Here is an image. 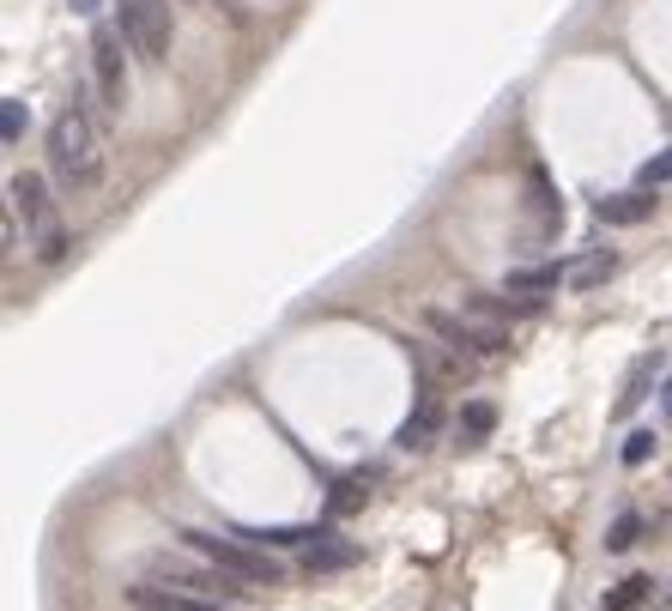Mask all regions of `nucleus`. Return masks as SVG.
I'll use <instances>...</instances> for the list:
<instances>
[{"label": "nucleus", "mask_w": 672, "mask_h": 611, "mask_svg": "<svg viewBox=\"0 0 672 611\" xmlns=\"http://www.w3.org/2000/svg\"><path fill=\"white\" fill-rule=\"evenodd\" d=\"M49 176L67 195H92L104 183V128L92 121V109L73 104L49 121Z\"/></svg>", "instance_id": "1"}, {"label": "nucleus", "mask_w": 672, "mask_h": 611, "mask_svg": "<svg viewBox=\"0 0 672 611\" xmlns=\"http://www.w3.org/2000/svg\"><path fill=\"white\" fill-rule=\"evenodd\" d=\"M7 207L25 219V231H31V243H37V260H43V267H61V260L73 255V236H67L61 207H55V195H49V183H43V176L19 169L13 183H7Z\"/></svg>", "instance_id": "2"}, {"label": "nucleus", "mask_w": 672, "mask_h": 611, "mask_svg": "<svg viewBox=\"0 0 672 611\" xmlns=\"http://www.w3.org/2000/svg\"><path fill=\"white\" fill-rule=\"evenodd\" d=\"M182 545L200 551V557L219 575H231V581H267V587L279 581V563L267 557L261 545H249V539H224V533H207V527H188Z\"/></svg>", "instance_id": "3"}, {"label": "nucleus", "mask_w": 672, "mask_h": 611, "mask_svg": "<svg viewBox=\"0 0 672 611\" xmlns=\"http://www.w3.org/2000/svg\"><path fill=\"white\" fill-rule=\"evenodd\" d=\"M116 31L140 61H164L170 55V0H116Z\"/></svg>", "instance_id": "4"}, {"label": "nucleus", "mask_w": 672, "mask_h": 611, "mask_svg": "<svg viewBox=\"0 0 672 611\" xmlns=\"http://www.w3.org/2000/svg\"><path fill=\"white\" fill-rule=\"evenodd\" d=\"M92 79H97V97H104L109 109L128 104V55H121V31L97 25V37H92Z\"/></svg>", "instance_id": "5"}, {"label": "nucleus", "mask_w": 672, "mask_h": 611, "mask_svg": "<svg viewBox=\"0 0 672 611\" xmlns=\"http://www.w3.org/2000/svg\"><path fill=\"white\" fill-rule=\"evenodd\" d=\"M128 606L133 611H224L219 599L188 594V587H164V581H133L128 587Z\"/></svg>", "instance_id": "6"}, {"label": "nucleus", "mask_w": 672, "mask_h": 611, "mask_svg": "<svg viewBox=\"0 0 672 611\" xmlns=\"http://www.w3.org/2000/svg\"><path fill=\"white\" fill-rule=\"evenodd\" d=\"M443 430V393H436V381H418V406L406 412V424L394 430V443L400 448H424Z\"/></svg>", "instance_id": "7"}, {"label": "nucleus", "mask_w": 672, "mask_h": 611, "mask_svg": "<svg viewBox=\"0 0 672 611\" xmlns=\"http://www.w3.org/2000/svg\"><path fill=\"white\" fill-rule=\"evenodd\" d=\"M364 557V551L352 545V539H316V545H304V575L309 581H321V575H340V569H352V563Z\"/></svg>", "instance_id": "8"}, {"label": "nucleus", "mask_w": 672, "mask_h": 611, "mask_svg": "<svg viewBox=\"0 0 672 611\" xmlns=\"http://www.w3.org/2000/svg\"><path fill=\"white\" fill-rule=\"evenodd\" d=\"M593 212H600V224H642L648 212H655V195H648V188H630V195H600V200H593Z\"/></svg>", "instance_id": "9"}, {"label": "nucleus", "mask_w": 672, "mask_h": 611, "mask_svg": "<svg viewBox=\"0 0 672 611\" xmlns=\"http://www.w3.org/2000/svg\"><path fill=\"white\" fill-rule=\"evenodd\" d=\"M564 279H569V273L557 267V260H540V267H509L503 291H521V297H533V303H540V291H557Z\"/></svg>", "instance_id": "10"}, {"label": "nucleus", "mask_w": 672, "mask_h": 611, "mask_svg": "<svg viewBox=\"0 0 672 611\" xmlns=\"http://www.w3.org/2000/svg\"><path fill=\"white\" fill-rule=\"evenodd\" d=\"M612 273H618V255H612V248H593V255H581L576 267H569V285L593 291V285H606Z\"/></svg>", "instance_id": "11"}, {"label": "nucleus", "mask_w": 672, "mask_h": 611, "mask_svg": "<svg viewBox=\"0 0 672 611\" xmlns=\"http://www.w3.org/2000/svg\"><path fill=\"white\" fill-rule=\"evenodd\" d=\"M461 430H467V443H485L491 430H497V406H491V400H467L461 406Z\"/></svg>", "instance_id": "12"}, {"label": "nucleus", "mask_w": 672, "mask_h": 611, "mask_svg": "<svg viewBox=\"0 0 672 611\" xmlns=\"http://www.w3.org/2000/svg\"><path fill=\"white\" fill-rule=\"evenodd\" d=\"M648 594H655V581H648V575H630V581H618V594L600 599V611H636Z\"/></svg>", "instance_id": "13"}, {"label": "nucleus", "mask_w": 672, "mask_h": 611, "mask_svg": "<svg viewBox=\"0 0 672 611\" xmlns=\"http://www.w3.org/2000/svg\"><path fill=\"white\" fill-rule=\"evenodd\" d=\"M25 121H31L25 97H7V104H0V140L19 145V140H25Z\"/></svg>", "instance_id": "14"}, {"label": "nucleus", "mask_w": 672, "mask_h": 611, "mask_svg": "<svg viewBox=\"0 0 672 611\" xmlns=\"http://www.w3.org/2000/svg\"><path fill=\"white\" fill-rule=\"evenodd\" d=\"M655 369H660V352H655V357H642V364L630 369V388L618 393V412H630V406L642 400V393H648V376H655Z\"/></svg>", "instance_id": "15"}, {"label": "nucleus", "mask_w": 672, "mask_h": 611, "mask_svg": "<svg viewBox=\"0 0 672 611\" xmlns=\"http://www.w3.org/2000/svg\"><path fill=\"white\" fill-rule=\"evenodd\" d=\"M364 496H369V484H364V479H340V491L328 496V515H352V508L364 503Z\"/></svg>", "instance_id": "16"}, {"label": "nucleus", "mask_w": 672, "mask_h": 611, "mask_svg": "<svg viewBox=\"0 0 672 611\" xmlns=\"http://www.w3.org/2000/svg\"><path fill=\"white\" fill-rule=\"evenodd\" d=\"M636 539H642V515H618L612 520V533H606V551H630Z\"/></svg>", "instance_id": "17"}, {"label": "nucleus", "mask_w": 672, "mask_h": 611, "mask_svg": "<svg viewBox=\"0 0 672 611\" xmlns=\"http://www.w3.org/2000/svg\"><path fill=\"white\" fill-rule=\"evenodd\" d=\"M660 183H672V145H667L660 157H648L642 176H636V188H660Z\"/></svg>", "instance_id": "18"}, {"label": "nucleus", "mask_w": 672, "mask_h": 611, "mask_svg": "<svg viewBox=\"0 0 672 611\" xmlns=\"http://www.w3.org/2000/svg\"><path fill=\"white\" fill-rule=\"evenodd\" d=\"M655 455V430H630V443H624V467H642Z\"/></svg>", "instance_id": "19"}, {"label": "nucleus", "mask_w": 672, "mask_h": 611, "mask_svg": "<svg viewBox=\"0 0 672 611\" xmlns=\"http://www.w3.org/2000/svg\"><path fill=\"white\" fill-rule=\"evenodd\" d=\"M667 418H672V381H667Z\"/></svg>", "instance_id": "20"}]
</instances>
